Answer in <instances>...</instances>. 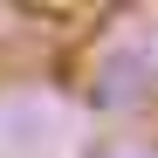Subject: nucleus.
Masks as SVG:
<instances>
[{
	"instance_id": "nucleus-1",
	"label": "nucleus",
	"mask_w": 158,
	"mask_h": 158,
	"mask_svg": "<svg viewBox=\"0 0 158 158\" xmlns=\"http://www.w3.org/2000/svg\"><path fill=\"white\" fill-rule=\"evenodd\" d=\"M83 103L96 117H144L158 103V55L124 41L117 28H96V62L83 76Z\"/></svg>"
},
{
	"instance_id": "nucleus-2",
	"label": "nucleus",
	"mask_w": 158,
	"mask_h": 158,
	"mask_svg": "<svg viewBox=\"0 0 158 158\" xmlns=\"http://www.w3.org/2000/svg\"><path fill=\"white\" fill-rule=\"evenodd\" d=\"M96 158H158L151 144H110V151H96Z\"/></svg>"
},
{
	"instance_id": "nucleus-3",
	"label": "nucleus",
	"mask_w": 158,
	"mask_h": 158,
	"mask_svg": "<svg viewBox=\"0 0 158 158\" xmlns=\"http://www.w3.org/2000/svg\"><path fill=\"white\" fill-rule=\"evenodd\" d=\"M151 110H158V103H151Z\"/></svg>"
}]
</instances>
